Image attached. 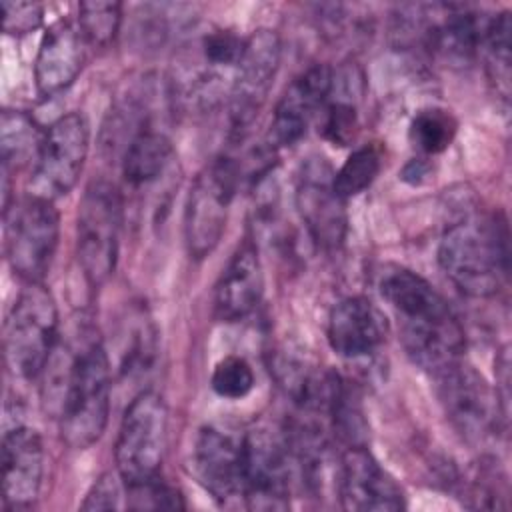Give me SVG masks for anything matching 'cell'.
Wrapping results in <instances>:
<instances>
[{
  "label": "cell",
  "instance_id": "cell-7",
  "mask_svg": "<svg viewBox=\"0 0 512 512\" xmlns=\"http://www.w3.org/2000/svg\"><path fill=\"white\" fill-rule=\"evenodd\" d=\"M122 228V196L106 180L92 182L78 206L76 252L90 286H102L116 268Z\"/></svg>",
  "mask_w": 512,
  "mask_h": 512
},
{
  "label": "cell",
  "instance_id": "cell-9",
  "mask_svg": "<svg viewBox=\"0 0 512 512\" xmlns=\"http://www.w3.org/2000/svg\"><path fill=\"white\" fill-rule=\"evenodd\" d=\"M238 180L240 166L230 156L214 158L194 178L184 210V238L194 260L206 258L218 246Z\"/></svg>",
  "mask_w": 512,
  "mask_h": 512
},
{
  "label": "cell",
  "instance_id": "cell-31",
  "mask_svg": "<svg viewBox=\"0 0 512 512\" xmlns=\"http://www.w3.org/2000/svg\"><path fill=\"white\" fill-rule=\"evenodd\" d=\"M42 18L44 8L36 2H2V28L6 34H30L42 24Z\"/></svg>",
  "mask_w": 512,
  "mask_h": 512
},
{
  "label": "cell",
  "instance_id": "cell-25",
  "mask_svg": "<svg viewBox=\"0 0 512 512\" xmlns=\"http://www.w3.org/2000/svg\"><path fill=\"white\" fill-rule=\"evenodd\" d=\"M480 52L486 60L490 80L496 84V92L506 100L510 92V14L502 12L490 16Z\"/></svg>",
  "mask_w": 512,
  "mask_h": 512
},
{
  "label": "cell",
  "instance_id": "cell-29",
  "mask_svg": "<svg viewBox=\"0 0 512 512\" xmlns=\"http://www.w3.org/2000/svg\"><path fill=\"white\" fill-rule=\"evenodd\" d=\"M128 490V508L132 510H176L184 508L182 494L166 484L160 474L148 482L126 486Z\"/></svg>",
  "mask_w": 512,
  "mask_h": 512
},
{
  "label": "cell",
  "instance_id": "cell-26",
  "mask_svg": "<svg viewBox=\"0 0 512 512\" xmlns=\"http://www.w3.org/2000/svg\"><path fill=\"white\" fill-rule=\"evenodd\" d=\"M382 168V152L374 144H364L356 148L346 162L334 172V190L342 200L362 194L372 186Z\"/></svg>",
  "mask_w": 512,
  "mask_h": 512
},
{
  "label": "cell",
  "instance_id": "cell-3",
  "mask_svg": "<svg viewBox=\"0 0 512 512\" xmlns=\"http://www.w3.org/2000/svg\"><path fill=\"white\" fill-rule=\"evenodd\" d=\"M508 226L504 216H480L452 224L438 244V264L468 296H494L510 270Z\"/></svg>",
  "mask_w": 512,
  "mask_h": 512
},
{
  "label": "cell",
  "instance_id": "cell-17",
  "mask_svg": "<svg viewBox=\"0 0 512 512\" xmlns=\"http://www.w3.org/2000/svg\"><path fill=\"white\" fill-rule=\"evenodd\" d=\"M192 470L218 504H230L244 492V436L236 438L214 426L198 432Z\"/></svg>",
  "mask_w": 512,
  "mask_h": 512
},
{
  "label": "cell",
  "instance_id": "cell-16",
  "mask_svg": "<svg viewBox=\"0 0 512 512\" xmlns=\"http://www.w3.org/2000/svg\"><path fill=\"white\" fill-rule=\"evenodd\" d=\"M332 90L334 72L326 64H314L296 76L274 108L268 146L274 150L296 144L306 134L312 118L322 112Z\"/></svg>",
  "mask_w": 512,
  "mask_h": 512
},
{
  "label": "cell",
  "instance_id": "cell-19",
  "mask_svg": "<svg viewBox=\"0 0 512 512\" xmlns=\"http://www.w3.org/2000/svg\"><path fill=\"white\" fill-rule=\"evenodd\" d=\"M386 318L380 308L364 296L342 298L328 316V344L342 358H364L374 354L386 340Z\"/></svg>",
  "mask_w": 512,
  "mask_h": 512
},
{
  "label": "cell",
  "instance_id": "cell-5",
  "mask_svg": "<svg viewBox=\"0 0 512 512\" xmlns=\"http://www.w3.org/2000/svg\"><path fill=\"white\" fill-rule=\"evenodd\" d=\"M58 346V306L42 282L26 284L4 322V352L10 370L36 378Z\"/></svg>",
  "mask_w": 512,
  "mask_h": 512
},
{
  "label": "cell",
  "instance_id": "cell-6",
  "mask_svg": "<svg viewBox=\"0 0 512 512\" xmlns=\"http://www.w3.org/2000/svg\"><path fill=\"white\" fill-rule=\"evenodd\" d=\"M6 258L26 282H42L48 274L60 238V214L54 200L26 194L4 206Z\"/></svg>",
  "mask_w": 512,
  "mask_h": 512
},
{
  "label": "cell",
  "instance_id": "cell-18",
  "mask_svg": "<svg viewBox=\"0 0 512 512\" xmlns=\"http://www.w3.org/2000/svg\"><path fill=\"white\" fill-rule=\"evenodd\" d=\"M44 444L38 430L14 426L2 436V498L4 508H30L42 488Z\"/></svg>",
  "mask_w": 512,
  "mask_h": 512
},
{
  "label": "cell",
  "instance_id": "cell-22",
  "mask_svg": "<svg viewBox=\"0 0 512 512\" xmlns=\"http://www.w3.org/2000/svg\"><path fill=\"white\" fill-rule=\"evenodd\" d=\"M174 158L172 142L166 134L152 128H140L128 142L122 158L124 180L138 188L158 180Z\"/></svg>",
  "mask_w": 512,
  "mask_h": 512
},
{
  "label": "cell",
  "instance_id": "cell-4",
  "mask_svg": "<svg viewBox=\"0 0 512 512\" xmlns=\"http://www.w3.org/2000/svg\"><path fill=\"white\" fill-rule=\"evenodd\" d=\"M244 44L246 38L230 28H212L200 34L176 60L174 98L198 110L220 104L230 94Z\"/></svg>",
  "mask_w": 512,
  "mask_h": 512
},
{
  "label": "cell",
  "instance_id": "cell-15",
  "mask_svg": "<svg viewBox=\"0 0 512 512\" xmlns=\"http://www.w3.org/2000/svg\"><path fill=\"white\" fill-rule=\"evenodd\" d=\"M336 490L344 510H402L406 496L394 476L366 446H348L336 470Z\"/></svg>",
  "mask_w": 512,
  "mask_h": 512
},
{
  "label": "cell",
  "instance_id": "cell-10",
  "mask_svg": "<svg viewBox=\"0 0 512 512\" xmlns=\"http://www.w3.org/2000/svg\"><path fill=\"white\" fill-rule=\"evenodd\" d=\"M88 148L90 126L84 114L70 112L52 122L32 164L30 194L48 200L68 194L84 170Z\"/></svg>",
  "mask_w": 512,
  "mask_h": 512
},
{
  "label": "cell",
  "instance_id": "cell-2",
  "mask_svg": "<svg viewBox=\"0 0 512 512\" xmlns=\"http://www.w3.org/2000/svg\"><path fill=\"white\" fill-rule=\"evenodd\" d=\"M384 302L400 324V340L416 366L438 376L462 360L464 330L444 296L418 272L388 264L378 278Z\"/></svg>",
  "mask_w": 512,
  "mask_h": 512
},
{
  "label": "cell",
  "instance_id": "cell-27",
  "mask_svg": "<svg viewBox=\"0 0 512 512\" xmlns=\"http://www.w3.org/2000/svg\"><path fill=\"white\" fill-rule=\"evenodd\" d=\"M122 22L120 2H80L78 30L84 42L92 46H108L118 34Z\"/></svg>",
  "mask_w": 512,
  "mask_h": 512
},
{
  "label": "cell",
  "instance_id": "cell-12",
  "mask_svg": "<svg viewBox=\"0 0 512 512\" xmlns=\"http://www.w3.org/2000/svg\"><path fill=\"white\" fill-rule=\"evenodd\" d=\"M280 58L282 42L274 30L262 28L246 38L244 52L236 66L228 94L230 124L234 134L242 136V132L262 110L278 74Z\"/></svg>",
  "mask_w": 512,
  "mask_h": 512
},
{
  "label": "cell",
  "instance_id": "cell-14",
  "mask_svg": "<svg viewBox=\"0 0 512 512\" xmlns=\"http://www.w3.org/2000/svg\"><path fill=\"white\" fill-rule=\"evenodd\" d=\"M334 172L324 158H308L296 178V208L300 218L322 250L342 246L348 230L346 206L334 190Z\"/></svg>",
  "mask_w": 512,
  "mask_h": 512
},
{
  "label": "cell",
  "instance_id": "cell-30",
  "mask_svg": "<svg viewBox=\"0 0 512 512\" xmlns=\"http://www.w3.org/2000/svg\"><path fill=\"white\" fill-rule=\"evenodd\" d=\"M324 120H322V134L326 140L338 146H348L358 130V112L356 106L350 102L334 100L326 102L324 108Z\"/></svg>",
  "mask_w": 512,
  "mask_h": 512
},
{
  "label": "cell",
  "instance_id": "cell-21",
  "mask_svg": "<svg viewBox=\"0 0 512 512\" xmlns=\"http://www.w3.org/2000/svg\"><path fill=\"white\" fill-rule=\"evenodd\" d=\"M84 66V38L70 22H56L44 34L36 60L34 80L42 98L66 90Z\"/></svg>",
  "mask_w": 512,
  "mask_h": 512
},
{
  "label": "cell",
  "instance_id": "cell-28",
  "mask_svg": "<svg viewBox=\"0 0 512 512\" xmlns=\"http://www.w3.org/2000/svg\"><path fill=\"white\" fill-rule=\"evenodd\" d=\"M254 382V370L248 360L234 354L218 360L210 376L212 390L226 400L246 398L252 392Z\"/></svg>",
  "mask_w": 512,
  "mask_h": 512
},
{
  "label": "cell",
  "instance_id": "cell-11",
  "mask_svg": "<svg viewBox=\"0 0 512 512\" xmlns=\"http://www.w3.org/2000/svg\"><path fill=\"white\" fill-rule=\"evenodd\" d=\"M434 378L448 420L468 442H482L498 430V392L490 388L474 366L460 360Z\"/></svg>",
  "mask_w": 512,
  "mask_h": 512
},
{
  "label": "cell",
  "instance_id": "cell-24",
  "mask_svg": "<svg viewBox=\"0 0 512 512\" xmlns=\"http://www.w3.org/2000/svg\"><path fill=\"white\" fill-rule=\"evenodd\" d=\"M458 122L454 114L440 106L420 108L408 126V140L422 156H436L444 152L454 136Z\"/></svg>",
  "mask_w": 512,
  "mask_h": 512
},
{
  "label": "cell",
  "instance_id": "cell-20",
  "mask_svg": "<svg viewBox=\"0 0 512 512\" xmlns=\"http://www.w3.org/2000/svg\"><path fill=\"white\" fill-rule=\"evenodd\" d=\"M264 292V272L254 242H242L230 256L214 290V314L222 322H238L254 312Z\"/></svg>",
  "mask_w": 512,
  "mask_h": 512
},
{
  "label": "cell",
  "instance_id": "cell-23",
  "mask_svg": "<svg viewBox=\"0 0 512 512\" xmlns=\"http://www.w3.org/2000/svg\"><path fill=\"white\" fill-rule=\"evenodd\" d=\"M42 134H38L32 118L20 110H4L0 118V152H2V176L4 188L12 172L36 160Z\"/></svg>",
  "mask_w": 512,
  "mask_h": 512
},
{
  "label": "cell",
  "instance_id": "cell-1",
  "mask_svg": "<svg viewBox=\"0 0 512 512\" xmlns=\"http://www.w3.org/2000/svg\"><path fill=\"white\" fill-rule=\"evenodd\" d=\"M42 404L58 420L72 450H86L106 430L110 416V362L98 340L78 348L56 346L42 370Z\"/></svg>",
  "mask_w": 512,
  "mask_h": 512
},
{
  "label": "cell",
  "instance_id": "cell-8",
  "mask_svg": "<svg viewBox=\"0 0 512 512\" xmlns=\"http://www.w3.org/2000/svg\"><path fill=\"white\" fill-rule=\"evenodd\" d=\"M168 434V408L154 390L140 392L126 408L114 458L118 476L126 486L142 484L160 474Z\"/></svg>",
  "mask_w": 512,
  "mask_h": 512
},
{
  "label": "cell",
  "instance_id": "cell-32",
  "mask_svg": "<svg viewBox=\"0 0 512 512\" xmlns=\"http://www.w3.org/2000/svg\"><path fill=\"white\" fill-rule=\"evenodd\" d=\"M118 496V482L112 474H104L94 482V486L86 494L82 510H112L118 506Z\"/></svg>",
  "mask_w": 512,
  "mask_h": 512
},
{
  "label": "cell",
  "instance_id": "cell-13",
  "mask_svg": "<svg viewBox=\"0 0 512 512\" xmlns=\"http://www.w3.org/2000/svg\"><path fill=\"white\" fill-rule=\"evenodd\" d=\"M292 458L286 438L258 428L244 436V492L250 510H286L290 506Z\"/></svg>",
  "mask_w": 512,
  "mask_h": 512
}]
</instances>
